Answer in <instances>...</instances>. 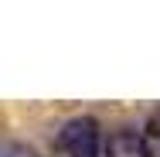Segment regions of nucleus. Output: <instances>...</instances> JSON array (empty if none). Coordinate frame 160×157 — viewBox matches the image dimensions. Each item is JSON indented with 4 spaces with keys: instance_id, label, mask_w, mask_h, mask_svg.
<instances>
[{
    "instance_id": "f257e3e1",
    "label": "nucleus",
    "mask_w": 160,
    "mask_h": 157,
    "mask_svg": "<svg viewBox=\"0 0 160 157\" xmlns=\"http://www.w3.org/2000/svg\"><path fill=\"white\" fill-rule=\"evenodd\" d=\"M58 154L62 157H99L102 154V130L92 116H75L58 130Z\"/></svg>"
},
{
    "instance_id": "f03ea898",
    "label": "nucleus",
    "mask_w": 160,
    "mask_h": 157,
    "mask_svg": "<svg viewBox=\"0 0 160 157\" xmlns=\"http://www.w3.org/2000/svg\"><path fill=\"white\" fill-rule=\"evenodd\" d=\"M106 157H143V137L133 130H119L109 137L106 144Z\"/></svg>"
},
{
    "instance_id": "7ed1b4c3",
    "label": "nucleus",
    "mask_w": 160,
    "mask_h": 157,
    "mask_svg": "<svg viewBox=\"0 0 160 157\" xmlns=\"http://www.w3.org/2000/svg\"><path fill=\"white\" fill-rule=\"evenodd\" d=\"M140 137H143V157H160V113L150 116V123Z\"/></svg>"
},
{
    "instance_id": "20e7f679",
    "label": "nucleus",
    "mask_w": 160,
    "mask_h": 157,
    "mask_svg": "<svg viewBox=\"0 0 160 157\" xmlns=\"http://www.w3.org/2000/svg\"><path fill=\"white\" fill-rule=\"evenodd\" d=\"M0 157H34L28 147H17V144H7V147H0Z\"/></svg>"
},
{
    "instance_id": "39448f33",
    "label": "nucleus",
    "mask_w": 160,
    "mask_h": 157,
    "mask_svg": "<svg viewBox=\"0 0 160 157\" xmlns=\"http://www.w3.org/2000/svg\"><path fill=\"white\" fill-rule=\"evenodd\" d=\"M157 113H160V109H157Z\"/></svg>"
}]
</instances>
